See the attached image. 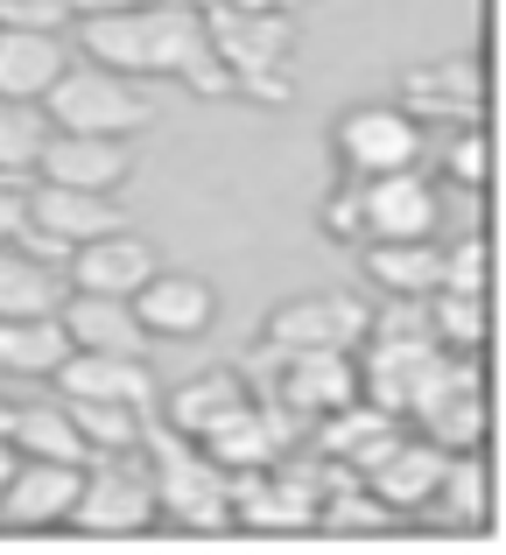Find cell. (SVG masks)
<instances>
[{
	"instance_id": "obj_1",
	"label": "cell",
	"mask_w": 506,
	"mask_h": 555,
	"mask_svg": "<svg viewBox=\"0 0 506 555\" xmlns=\"http://www.w3.org/2000/svg\"><path fill=\"white\" fill-rule=\"evenodd\" d=\"M85 64H106L120 78H177L197 99H233V70L205 42V8L191 0H155V8H120V14H85Z\"/></svg>"
},
{
	"instance_id": "obj_2",
	"label": "cell",
	"mask_w": 506,
	"mask_h": 555,
	"mask_svg": "<svg viewBox=\"0 0 506 555\" xmlns=\"http://www.w3.org/2000/svg\"><path fill=\"white\" fill-rule=\"evenodd\" d=\"M205 42L225 70H233V92L254 106H282L296 92L288 78V50H296V14H254V8H205Z\"/></svg>"
},
{
	"instance_id": "obj_3",
	"label": "cell",
	"mask_w": 506,
	"mask_h": 555,
	"mask_svg": "<svg viewBox=\"0 0 506 555\" xmlns=\"http://www.w3.org/2000/svg\"><path fill=\"white\" fill-rule=\"evenodd\" d=\"M141 450L155 464V514H169L177 528H197V534L233 528V472L225 464H211L191 436L155 429V422L141 436Z\"/></svg>"
},
{
	"instance_id": "obj_4",
	"label": "cell",
	"mask_w": 506,
	"mask_h": 555,
	"mask_svg": "<svg viewBox=\"0 0 506 555\" xmlns=\"http://www.w3.org/2000/svg\"><path fill=\"white\" fill-rule=\"evenodd\" d=\"M148 92H141L134 78H120V70L106 64H70L64 78L42 92V120L64 127V134H148Z\"/></svg>"
},
{
	"instance_id": "obj_5",
	"label": "cell",
	"mask_w": 506,
	"mask_h": 555,
	"mask_svg": "<svg viewBox=\"0 0 506 555\" xmlns=\"http://www.w3.org/2000/svg\"><path fill=\"white\" fill-rule=\"evenodd\" d=\"M155 520V464L141 450H99L85 457V486L64 528L78 534H141Z\"/></svg>"
},
{
	"instance_id": "obj_6",
	"label": "cell",
	"mask_w": 506,
	"mask_h": 555,
	"mask_svg": "<svg viewBox=\"0 0 506 555\" xmlns=\"http://www.w3.org/2000/svg\"><path fill=\"white\" fill-rule=\"evenodd\" d=\"M359 345H366V359L352 352L359 359V393H366L373 408H387V415H401V422L443 387V373H451V359H457V352H443L437 338H359Z\"/></svg>"
},
{
	"instance_id": "obj_7",
	"label": "cell",
	"mask_w": 506,
	"mask_h": 555,
	"mask_svg": "<svg viewBox=\"0 0 506 555\" xmlns=\"http://www.w3.org/2000/svg\"><path fill=\"white\" fill-rule=\"evenodd\" d=\"M366 338V302L352 288H310L268 310L260 352H359Z\"/></svg>"
},
{
	"instance_id": "obj_8",
	"label": "cell",
	"mask_w": 506,
	"mask_h": 555,
	"mask_svg": "<svg viewBox=\"0 0 506 555\" xmlns=\"http://www.w3.org/2000/svg\"><path fill=\"white\" fill-rule=\"evenodd\" d=\"M330 155L345 177H387V169H415L423 163V127L394 106V99H366L345 106L330 127Z\"/></svg>"
},
{
	"instance_id": "obj_9",
	"label": "cell",
	"mask_w": 506,
	"mask_h": 555,
	"mask_svg": "<svg viewBox=\"0 0 506 555\" xmlns=\"http://www.w3.org/2000/svg\"><path fill=\"white\" fill-rule=\"evenodd\" d=\"M394 106L415 127H485V70L479 56H429V64L401 70Z\"/></svg>"
},
{
	"instance_id": "obj_10",
	"label": "cell",
	"mask_w": 506,
	"mask_h": 555,
	"mask_svg": "<svg viewBox=\"0 0 506 555\" xmlns=\"http://www.w3.org/2000/svg\"><path fill=\"white\" fill-rule=\"evenodd\" d=\"M268 366H274V387L260 401L296 415L302 429L338 415L345 401H359V359L352 352H268Z\"/></svg>"
},
{
	"instance_id": "obj_11",
	"label": "cell",
	"mask_w": 506,
	"mask_h": 555,
	"mask_svg": "<svg viewBox=\"0 0 506 555\" xmlns=\"http://www.w3.org/2000/svg\"><path fill=\"white\" fill-rule=\"evenodd\" d=\"M359 225L366 240H437L443 197L423 169H387V177H359ZM359 240V246H366Z\"/></svg>"
},
{
	"instance_id": "obj_12",
	"label": "cell",
	"mask_w": 506,
	"mask_h": 555,
	"mask_svg": "<svg viewBox=\"0 0 506 555\" xmlns=\"http://www.w3.org/2000/svg\"><path fill=\"white\" fill-rule=\"evenodd\" d=\"M134 317H141L148 338H169V345L205 338V331L219 324V288L197 268H155L148 282L134 288Z\"/></svg>"
},
{
	"instance_id": "obj_13",
	"label": "cell",
	"mask_w": 506,
	"mask_h": 555,
	"mask_svg": "<svg viewBox=\"0 0 506 555\" xmlns=\"http://www.w3.org/2000/svg\"><path fill=\"white\" fill-rule=\"evenodd\" d=\"M127 177H134V141H120V134H64V127H50V141L36 155V183H70V190L120 197Z\"/></svg>"
},
{
	"instance_id": "obj_14",
	"label": "cell",
	"mask_w": 506,
	"mask_h": 555,
	"mask_svg": "<svg viewBox=\"0 0 506 555\" xmlns=\"http://www.w3.org/2000/svg\"><path fill=\"white\" fill-rule=\"evenodd\" d=\"M163 268L155 260V246L141 240V232H99V240H85V246H70V260H64V282L70 288H85V296H134L148 274Z\"/></svg>"
},
{
	"instance_id": "obj_15",
	"label": "cell",
	"mask_w": 506,
	"mask_h": 555,
	"mask_svg": "<svg viewBox=\"0 0 506 555\" xmlns=\"http://www.w3.org/2000/svg\"><path fill=\"white\" fill-rule=\"evenodd\" d=\"M85 464H56V457H22L0 492V520L8 528H64L70 506H78Z\"/></svg>"
},
{
	"instance_id": "obj_16",
	"label": "cell",
	"mask_w": 506,
	"mask_h": 555,
	"mask_svg": "<svg viewBox=\"0 0 506 555\" xmlns=\"http://www.w3.org/2000/svg\"><path fill=\"white\" fill-rule=\"evenodd\" d=\"M28 225H36L42 240H56V246H85V240H99V232L134 225V218H127V204L106 197V190L36 183V190H28Z\"/></svg>"
},
{
	"instance_id": "obj_17",
	"label": "cell",
	"mask_w": 506,
	"mask_h": 555,
	"mask_svg": "<svg viewBox=\"0 0 506 555\" xmlns=\"http://www.w3.org/2000/svg\"><path fill=\"white\" fill-rule=\"evenodd\" d=\"M394 443H401V415L373 408L366 393H359V401H345L338 415L316 422V457L338 464V472H352V478H366V472H373V464H380Z\"/></svg>"
},
{
	"instance_id": "obj_18",
	"label": "cell",
	"mask_w": 506,
	"mask_h": 555,
	"mask_svg": "<svg viewBox=\"0 0 506 555\" xmlns=\"http://www.w3.org/2000/svg\"><path fill=\"white\" fill-rule=\"evenodd\" d=\"M408 422H415V429H423L437 450H479V443H485V387H479V366H471V359H451L443 387L429 393V401L415 408Z\"/></svg>"
},
{
	"instance_id": "obj_19",
	"label": "cell",
	"mask_w": 506,
	"mask_h": 555,
	"mask_svg": "<svg viewBox=\"0 0 506 555\" xmlns=\"http://www.w3.org/2000/svg\"><path fill=\"white\" fill-rule=\"evenodd\" d=\"M260 393H254V379L239 373V366H211V373H191L183 387H169V401H163V429H177V436H211L225 415H239V408H254Z\"/></svg>"
},
{
	"instance_id": "obj_20",
	"label": "cell",
	"mask_w": 506,
	"mask_h": 555,
	"mask_svg": "<svg viewBox=\"0 0 506 555\" xmlns=\"http://www.w3.org/2000/svg\"><path fill=\"white\" fill-rule=\"evenodd\" d=\"M56 324H64L70 352H148L134 296H85V288H70V296L56 302Z\"/></svg>"
},
{
	"instance_id": "obj_21",
	"label": "cell",
	"mask_w": 506,
	"mask_h": 555,
	"mask_svg": "<svg viewBox=\"0 0 506 555\" xmlns=\"http://www.w3.org/2000/svg\"><path fill=\"white\" fill-rule=\"evenodd\" d=\"M443 457H451V450H437L429 436H401L359 486H366L380 506H394V514H423L429 492H437V478H443Z\"/></svg>"
},
{
	"instance_id": "obj_22",
	"label": "cell",
	"mask_w": 506,
	"mask_h": 555,
	"mask_svg": "<svg viewBox=\"0 0 506 555\" xmlns=\"http://www.w3.org/2000/svg\"><path fill=\"white\" fill-rule=\"evenodd\" d=\"M70 70V50L42 28H0V99L14 106H42L56 78Z\"/></svg>"
},
{
	"instance_id": "obj_23",
	"label": "cell",
	"mask_w": 506,
	"mask_h": 555,
	"mask_svg": "<svg viewBox=\"0 0 506 555\" xmlns=\"http://www.w3.org/2000/svg\"><path fill=\"white\" fill-rule=\"evenodd\" d=\"M56 387L85 393V401H141L148 408L155 366H148V352H70L56 366Z\"/></svg>"
},
{
	"instance_id": "obj_24",
	"label": "cell",
	"mask_w": 506,
	"mask_h": 555,
	"mask_svg": "<svg viewBox=\"0 0 506 555\" xmlns=\"http://www.w3.org/2000/svg\"><path fill=\"white\" fill-rule=\"evenodd\" d=\"M359 268L380 296H415L423 302L429 288L443 282V240H366L359 246Z\"/></svg>"
},
{
	"instance_id": "obj_25",
	"label": "cell",
	"mask_w": 506,
	"mask_h": 555,
	"mask_svg": "<svg viewBox=\"0 0 506 555\" xmlns=\"http://www.w3.org/2000/svg\"><path fill=\"white\" fill-rule=\"evenodd\" d=\"M70 359L64 324L50 317H0V373H22V379H56V366Z\"/></svg>"
},
{
	"instance_id": "obj_26",
	"label": "cell",
	"mask_w": 506,
	"mask_h": 555,
	"mask_svg": "<svg viewBox=\"0 0 506 555\" xmlns=\"http://www.w3.org/2000/svg\"><path fill=\"white\" fill-rule=\"evenodd\" d=\"M70 296L64 268H50V260L22 254V246H0V317H50L56 302Z\"/></svg>"
},
{
	"instance_id": "obj_27",
	"label": "cell",
	"mask_w": 506,
	"mask_h": 555,
	"mask_svg": "<svg viewBox=\"0 0 506 555\" xmlns=\"http://www.w3.org/2000/svg\"><path fill=\"white\" fill-rule=\"evenodd\" d=\"M0 436H8L22 457H56V464H85L92 457L85 436H78V422H70V408H8Z\"/></svg>"
},
{
	"instance_id": "obj_28",
	"label": "cell",
	"mask_w": 506,
	"mask_h": 555,
	"mask_svg": "<svg viewBox=\"0 0 506 555\" xmlns=\"http://www.w3.org/2000/svg\"><path fill=\"white\" fill-rule=\"evenodd\" d=\"M70 422H78L85 450H141V436H148V408L141 401H85V393H70Z\"/></svg>"
},
{
	"instance_id": "obj_29",
	"label": "cell",
	"mask_w": 506,
	"mask_h": 555,
	"mask_svg": "<svg viewBox=\"0 0 506 555\" xmlns=\"http://www.w3.org/2000/svg\"><path fill=\"white\" fill-rule=\"evenodd\" d=\"M429 514H437L443 528H479L485 520V464H479V450H451V457H443V478H437V492H429Z\"/></svg>"
},
{
	"instance_id": "obj_30",
	"label": "cell",
	"mask_w": 506,
	"mask_h": 555,
	"mask_svg": "<svg viewBox=\"0 0 506 555\" xmlns=\"http://www.w3.org/2000/svg\"><path fill=\"white\" fill-rule=\"evenodd\" d=\"M310 528H324V534H338V542H359V534H387L394 528V506H380L359 478H338V486L316 500V520Z\"/></svg>"
},
{
	"instance_id": "obj_31",
	"label": "cell",
	"mask_w": 506,
	"mask_h": 555,
	"mask_svg": "<svg viewBox=\"0 0 506 555\" xmlns=\"http://www.w3.org/2000/svg\"><path fill=\"white\" fill-rule=\"evenodd\" d=\"M423 310H429V338H437L443 352L471 359L485 345V296H451V288H429Z\"/></svg>"
},
{
	"instance_id": "obj_32",
	"label": "cell",
	"mask_w": 506,
	"mask_h": 555,
	"mask_svg": "<svg viewBox=\"0 0 506 555\" xmlns=\"http://www.w3.org/2000/svg\"><path fill=\"white\" fill-rule=\"evenodd\" d=\"M42 141H50L42 106H14V99H0V177H36Z\"/></svg>"
},
{
	"instance_id": "obj_33",
	"label": "cell",
	"mask_w": 506,
	"mask_h": 555,
	"mask_svg": "<svg viewBox=\"0 0 506 555\" xmlns=\"http://www.w3.org/2000/svg\"><path fill=\"white\" fill-rule=\"evenodd\" d=\"M443 177H451L457 190H485V177H493V141H485V127H451Z\"/></svg>"
},
{
	"instance_id": "obj_34",
	"label": "cell",
	"mask_w": 506,
	"mask_h": 555,
	"mask_svg": "<svg viewBox=\"0 0 506 555\" xmlns=\"http://www.w3.org/2000/svg\"><path fill=\"white\" fill-rule=\"evenodd\" d=\"M485 274H493V260H485V240H457L443 246V282L451 296H485Z\"/></svg>"
},
{
	"instance_id": "obj_35",
	"label": "cell",
	"mask_w": 506,
	"mask_h": 555,
	"mask_svg": "<svg viewBox=\"0 0 506 555\" xmlns=\"http://www.w3.org/2000/svg\"><path fill=\"white\" fill-rule=\"evenodd\" d=\"M324 240H338V246L366 240V225H359V177H338V190L324 197Z\"/></svg>"
},
{
	"instance_id": "obj_36",
	"label": "cell",
	"mask_w": 506,
	"mask_h": 555,
	"mask_svg": "<svg viewBox=\"0 0 506 555\" xmlns=\"http://www.w3.org/2000/svg\"><path fill=\"white\" fill-rule=\"evenodd\" d=\"M64 22H70L64 0H0V28H42V36H56Z\"/></svg>"
},
{
	"instance_id": "obj_37",
	"label": "cell",
	"mask_w": 506,
	"mask_h": 555,
	"mask_svg": "<svg viewBox=\"0 0 506 555\" xmlns=\"http://www.w3.org/2000/svg\"><path fill=\"white\" fill-rule=\"evenodd\" d=\"M22 225H28V190L22 177H0V246L22 240Z\"/></svg>"
},
{
	"instance_id": "obj_38",
	"label": "cell",
	"mask_w": 506,
	"mask_h": 555,
	"mask_svg": "<svg viewBox=\"0 0 506 555\" xmlns=\"http://www.w3.org/2000/svg\"><path fill=\"white\" fill-rule=\"evenodd\" d=\"M70 22H85V14H120V8H155V0H64Z\"/></svg>"
},
{
	"instance_id": "obj_39",
	"label": "cell",
	"mask_w": 506,
	"mask_h": 555,
	"mask_svg": "<svg viewBox=\"0 0 506 555\" xmlns=\"http://www.w3.org/2000/svg\"><path fill=\"white\" fill-rule=\"evenodd\" d=\"M225 8H254V14H302L310 0H225Z\"/></svg>"
},
{
	"instance_id": "obj_40",
	"label": "cell",
	"mask_w": 506,
	"mask_h": 555,
	"mask_svg": "<svg viewBox=\"0 0 506 555\" xmlns=\"http://www.w3.org/2000/svg\"><path fill=\"white\" fill-rule=\"evenodd\" d=\"M14 464H22V450L8 443V436H0V492H8V478H14Z\"/></svg>"
},
{
	"instance_id": "obj_41",
	"label": "cell",
	"mask_w": 506,
	"mask_h": 555,
	"mask_svg": "<svg viewBox=\"0 0 506 555\" xmlns=\"http://www.w3.org/2000/svg\"><path fill=\"white\" fill-rule=\"evenodd\" d=\"M0 422H8V408H0Z\"/></svg>"
}]
</instances>
